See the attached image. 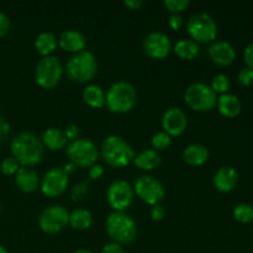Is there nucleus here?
<instances>
[{
  "mask_svg": "<svg viewBox=\"0 0 253 253\" xmlns=\"http://www.w3.org/2000/svg\"><path fill=\"white\" fill-rule=\"evenodd\" d=\"M15 184L20 190L25 193H32L39 188L40 178L39 174L32 168L20 167L15 173Z\"/></svg>",
  "mask_w": 253,
  "mask_h": 253,
  "instance_id": "19",
  "label": "nucleus"
},
{
  "mask_svg": "<svg viewBox=\"0 0 253 253\" xmlns=\"http://www.w3.org/2000/svg\"><path fill=\"white\" fill-rule=\"evenodd\" d=\"M58 44L64 51L77 53L85 48L86 39L83 32H81L79 30L69 29L62 32L58 39Z\"/></svg>",
  "mask_w": 253,
  "mask_h": 253,
  "instance_id": "18",
  "label": "nucleus"
},
{
  "mask_svg": "<svg viewBox=\"0 0 253 253\" xmlns=\"http://www.w3.org/2000/svg\"><path fill=\"white\" fill-rule=\"evenodd\" d=\"M142 47L148 57L160 59L167 57L172 51V41L165 32L151 31L143 39Z\"/></svg>",
  "mask_w": 253,
  "mask_h": 253,
  "instance_id": "14",
  "label": "nucleus"
},
{
  "mask_svg": "<svg viewBox=\"0 0 253 253\" xmlns=\"http://www.w3.org/2000/svg\"><path fill=\"white\" fill-rule=\"evenodd\" d=\"M163 4L172 14H180L183 10L189 7L190 0H165Z\"/></svg>",
  "mask_w": 253,
  "mask_h": 253,
  "instance_id": "32",
  "label": "nucleus"
},
{
  "mask_svg": "<svg viewBox=\"0 0 253 253\" xmlns=\"http://www.w3.org/2000/svg\"><path fill=\"white\" fill-rule=\"evenodd\" d=\"M88 190H89V182L83 180V182L77 183V184L74 185L71 190L72 200H74V202H76V200L81 199V198L83 197L85 193H88Z\"/></svg>",
  "mask_w": 253,
  "mask_h": 253,
  "instance_id": "33",
  "label": "nucleus"
},
{
  "mask_svg": "<svg viewBox=\"0 0 253 253\" xmlns=\"http://www.w3.org/2000/svg\"><path fill=\"white\" fill-rule=\"evenodd\" d=\"M187 29L192 40L197 42H211L217 36V24L214 17L204 11L195 12L189 17Z\"/></svg>",
  "mask_w": 253,
  "mask_h": 253,
  "instance_id": "8",
  "label": "nucleus"
},
{
  "mask_svg": "<svg viewBox=\"0 0 253 253\" xmlns=\"http://www.w3.org/2000/svg\"><path fill=\"white\" fill-rule=\"evenodd\" d=\"M124 4L126 5V6H128L130 9H140L141 6L143 5V1L142 0H125L124 1Z\"/></svg>",
  "mask_w": 253,
  "mask_h": 253,
  "instance_id": "43",
  "label": "nucleus"
},
{
  "mask_svg": "<svg viewBox=\"0 0 253 253\" xmlns=\"http://www.w3.org/2000/svg\"><path fill=\"white\" fill-rule=\"evenodd\" d=\"M104 174V167L99 163H94L89 167V178L90 179H99Z\"/></svg>",
  "mask_w": 253,
  "mask_h": 253,
  "instance_id": "40",
  "label": "nucleus"
},
{
  "mask_svg": "<svg viewBox=\"0 0 253 253\" xmlns=\"http://www.w3.org/2000/svg\"><path fill=\"white\" fill-rule=\"evenodd\" d=\"M76 166H74L73 165V163H72V162H68V163H67V165L66 166H64V167H63V169H64V172H66L67 173V174H71V173H73L74 172V170H76Z\"/></svg>",
  "mask_w": 253,
  "mask_h": 253,
  "instance_id": "44",
  "label": "nucleus"
},
{
  "mask_svg": "<svg viewBox=\"0 0 253 253\" xmlns=\"http://www.w3.org/2000/svg\"><path fill=\"white\" fill-rule=\"evenodd\" d=\"M0 211H1V208H0Z\"/></svg>",
  "mask_w": 253,
  "mask_h": 253,
  "instance_id": "47",
  "label": "nucleus"
},
{
  "mask_svg": "<svg viewBox=\"0 0 253 253\" xmlns=\"http://www.w3.org/2000/svg\"><path fill=\"white\" fill-rule=\"evenodd\" d=\"M10 132V125L1 115H0V143L7 137Z\"/></svg>",
  "mask_w": 253,
  "mask_h": 253,
  "instance_id": "41",
  "label": "nucleus"
},
{
  "mask_svg": "<svg viewBox=\"0 0 253 253\" xmlns=\"http://www.w3.org/2000/svg\"><path fill=\"white\" fill-rule=\"evenodd\" d=\"M163 131L169 136H179L188 126V116L184 111L177 106L167 109L162 116Z\"/></svg>",
  "mask_w": 253,
  "mask_h": 253,
  "instance_id": "15",
  "label": "nucleus"
},
{
  "mask_svg": "<svg viewBox=\"0 0 253 253\" xmlns=\"http://www.w3.org/2000/svg\"><path fill=\"white\" fill-rule=\"evenodd\" d=\"M20 166L21 165L19 163V161H17L15 157H12V156H10V157L4 158V160L1 161L0 169H1V172L4 173V174L11 175V174H15V173L19 170Z\"/></svg>",
  "mask_w": 253,
  "mask_h": 253,
  "instance_id": "31",
  "label": "nucleus"
},
{
  "mask_svg": "<svg viewBox=\"0 0 253 253\" xmlns=\"http://www.w3.org/2000/svg\"><path fill=\"white\" fill-rule=\"evenodd\" d=\"M239 182V173L234 167H220L214 174V185L219 192L229 193L235 189Z\"/></svg>",
  "mask_w": 253,
  "mask_h": 253,
  "instance_id": "17",
  "label": "nucleus"
},
{
  "mask_svg": "<svg viewBox=\"0 0 253 253\" xmlns=\"http://www.w3.org/2000/svg\"><path fill=\"white\" fill-rule=\"evenodd\" d=\"M101 253H127L124 249L123 245H119L116 242H109L101 250Z\"/></svg>",
  "mask_w": 253,
  "mask_h": 253,
  "instance_id": "37",
  "label": "nucleus"
},
{
  "mask_svg": "<svg viewBox=\"0 0 253 253\" xmlns=\"http://www.w3.org/2000/svg\"><path fill=\"white\" fill-rule=\"evenodd\" d=\"M101 155L104 161L114 168H123L130 165L135 158V151L121 136L109 135L101 142Z\"/></svg>",
  "mask_w": 253,
  "mask_h": 253,
  "instance_id": "2",
  "label": "nucleus"
},
{
  "mask_svg": "<svg viewBox=\"0 0 253 253\" xmlns=\"http://www.w3.org/2000/svg\"><path fill=\"white\" fill-rule=\"evenodd\" d=\"M69 184V175L64 172L63 167H52L44 173L41 179V190L47 197H58Z\"/></svg>",
  "mask_w": 253,
  "mask_h": 253,
  "instance_id": "13",
  "label": "nucleus"
},
{
  "mask_svg": "<svg viewBox=\"0 0 253 253\" xmlns=\"http://www.w3.org/2000/svg\"><path fill=\"white\" fill-rule=\"evenodd\" d=\"M64 135H66L67 140H77L79 136V127L76 124H69L66 126V130H64Z\"/></svg>",
  "mask_w": 253,
  "mask_h": 253,
  "instance_id": "39",
  "label": "nucleus"
},
{
  "mask_svg": "<svg viewBox=\"0 0 253 253\" xmlns=\"http://www.w3.org/2000/svg\"><path fill=\"white\" fill-rule=\"evenodd\" d=\"M63 74V66L58 57L44 56L37 62L35 68V79L42 88H54L59 83Z\"/></svg>",
  "mask_w": 253,
  "mask_h": 253,
  "instance_id": "7",
  "label": "nucleus"
},
{
  "mask_svg": "<svg viewBox=\"0 0 253 253\" xmlns=\"http://www.w3.org/2000/svg\"><path fill=\"white\" fill-rule=\"evenodd\" d=\"M209 150L202 143H192L183 151V158L190 166H202L209 160Z\"/></svg>",
  "mask_w": 253,
  "mask_h": 253,
  "instance_id": "22",
  "label": "nucleus"
},
{
  "mask_svg": "<svg viewBox=\"0 0 253 253\" xmlns=\"http://www.w3.org/2000/svg\"><path fill=\"white\" fill-rule=\"evenodd\" d=\"M137 100V91L132 83L118 81L111 84L105 94V105L113 113L124 114L132 110Z\"/></svg>",
  "mask_w": 253,
  "mask_h": 253,
  "instance_id": "4",
  "label": "nucleus"
},
{
  "mask_svg": "<svg viewBox=\"0 0 253 253\" xmlns=\"http://www.w3.org/2000/svg\"><path fill=\"white\" fill-rule=\"evenodd\" d=\"M133 197V187L124 179L114 180L106 190V200L114 211H125L132 204Z\"/></svg>",
  "mask_w": 253,
  "mask_h": 253,
  "instance_id": "10",
  "label": "nucleus"
},
{
  "mask_svg": "<svg viewBox=\"0 0 253 253\" xmlns=\"http://www.w3.org/2000/svg\"><path fill=\"white\" fill-rule=\"evenodd\" d=\"M210 58L219 66H230L236 58L235 47L227 41H215L208 48Z\"/></svg>",
  "mask_w": 253,
  "mask_h": 253,
  "instance_id": "16",
  "label": "nucleus"
},
{
  "mask_svg": "<svg viewBox=\"0 0 253 253\" xmlns=\"http://www.w3.org/2000/svg\"><path fill=\"white\" fill-rule=\"evenodd\" d=\"M244 59H245V63L247 64V67H251V68H253V42L245 48Z\"/></svg>",
  "mask_w": 253,
  "mask_h": 253,
  "instance_id": "42",
  "label": "nucleus"
},
{
  "mask_svg": "<svg viewBox=\"0 0 253 253\" xmlns=\"http://www.w3.org/2000/svg\"><path fill=\"white\" fill-rule=\"evenodd\" d=\"M133 190L137 197L151 207L158 204L165 197V188L157 178L150 174H142L135 180Z\"/></svg>",
  "mask_w": 253,
  "mask_h": 253,
  "instance_id": "12",
  "label": "nucleus"
},
{
  "mask_svg": "<svg viewBox=\"0 0 253 253\" xmlns=\"http://www.w3.org/2000/svg\"><path fill=\"white\" fill-rule=\"evenodd\" d=\"M57 44H58L57 37L52 32L48 31H43L39 34L36 40H35V48L40 54H42V57L49 56L56 49Z\"/></svg>",
  "mask_w": 253,
  "mask_h": 253,
  "instance_id": "24",
  "label": "nucleus"
},
{
  "mask_svg": "<svg viewBox=\"0 0 253 253\" xmlns=\"http://www.w3.org/2000/svg\"><path fill=\"white\" fill-rule=\"evenodd\" d=\"M150 214H151V217H152L153 220H156V221H161V220H163V217L166 216V209L163 205H161L160 203L158 204H155L151 207V210H150Z\"/></svg>",
  "mask_w": 253,
  "mask_h": 253,
  "instance_id": "35",
  "label": "nucleus"
},
{
  "mask_svg": "<svg viewBox=\"0 0 253 253\" xmlns=\"http://www.w3.org/2000/svg\"><path fill=\"white\" fill-rule=\"evenodd\" d=\"M10 30V19L5 12L0 11V39L5 36Z\"/></svg>",
  "mask_w": 253,
  "mask_h": 253,
  "instance_id": "36",
  "label": "nucleus"
},
{
  "mask_svg": "<svg viewBox=\"0 0 253 253\" xmlns=\"http://www.w3.org/2000/svg\"><path fill=\"white\" fill-rule=\"evenodd\" d=\"M230 85H231V82H230L229 77L224 73H219L211 79V85H210V88L215 93L226 94L227 90L230 89Z\"/></svg>",
  "mask_w": 253,
  "mask_h": 253,
  "instance_id": "29",
  "label": "nucleus"
},
{
  "mask_svg": "<svg viewBox=\"0 0 253 253\" xmlns=\"http://www.w3.org/2000/svg\"><path fill=\"white\" fill-rule=\"evenodd\" d=\"M239 82L245 86H250L253 83V68L251 67H245L239 73Z\"/></svg>",
  "mask_w": 253,
  "mask_h": 253,
  "instance_id": "34",
  "label": "nucleus"
},
{
  "mask_svg": "<svg viewBox=\"0 0 253 253\" xmlns=\"http://www.w3.org/2000/svg\"><path fill=\"white\" fill-rule=\"evenodd\" d=\"M10 150L12 157L16 158L20 165L29 167L41 162L44 153V146L41 138L37 137L35 133L24 131L14 136L10 143Z\"/></svg>",
  "mask_w": 253,
  "mask_h": 253,
  "instance_id": "1",
  "label": "nucleus"
},
{
  "mask_svg": "<svg viewBox=\"0 0 253 253\" xmlns=\"http://www.w3.org/2000/svg\"><path fill=\"white\" fill-rule=\"evenodd\" d=\"M0 253H7V250L4 246H1V245H0Z\"/></svg>",
  "mask_w": 253,
  "mask_h": 253,
  "instance_id": "46",
  "label": "nucleus"
},
{
  "mask_svg": "<svg viewBox=\"0 0 253 253\" xmlns=\"http://www.w3.org/2000/svg\"><path fill=\"white\" fill-rule=\"evenodd\" d=\"M170 140L172 138H170V136L167 132L160 131V132H157L153 136L152 140H151V143H152L153 150H156L158 152V151H163L166 148H168V146L170 145Z\"/></svg>",
  "mask_w": 253,
  "mask_h": 253,
  "instance_id": "30",
  "label": "nucleus"
},
{
  "mask_svg": "<svg viewBox=\"0 0 253 253\" xmlns=\"http://www.w3.org/2000/svg\"><path fill=\"white\" fill-rule=\"evenodd\" d=\"M184 100L193 110L208 111L214 108L217 96L210 85L202 82H195L185 89Z\"/></svg>",
  "mask_w": 253,
  "mask_h": 253,
  "instance_id": "9",
  "label": "nucleus"
},
{
  "mask_svg": "<svg viewBox=\"0 0 253 253\" xmlns=\"http://www.w3.org/2000/svg\"><path fill=\"white\" fill-rule=\"evenodd\" d=\"M66 155L76 167H90L99 157V150L89 138H77L67 145Z\"/></svg>",
  "mask_w": 253,
  "mask_h": 253,
  "instance_id": "6",
  "label": "nucleus"
},
{
  "mask_svg": "<svg viewBox=\"0 0 253 253\" xmlns=\"http://www.w3.org/2000/svg\"><path fill=\"white\" fill-rule=\"evenodd\" d=\"M173 51L178 57L183 59H193L200 52V46L197 41L192 39H182L175 42Z\"/></svg>",
  "mask_w": 253,
  "mask_h": 253,
  "instance_id": "26",
  "label": "nucleus"
},
{
  "mask_svg": "<svg viewBox=\"0 0 253 253\" xmlns=\"http://www.w3.org/2000/svg\"><path fill=\"white\" fill-rule=\"evenodd\" d=\"M66 69L69 78L79 83H86L95 77L98 72V61L93 52L83 49L68 59Z\"/></svg>",
  "mask_w": 253,
  "mask_h": 253,
  "instance_id": "5",
  "label": "nucleus"
},
{
  "mask_svg": "<svg viewBox=\"0 0 253 253\" xmlns=\"http://www.w3.org/2000/svg\"><path fill=\"white\" fill-rule=\"evenodd\" d=\"M42 143L43 146H46L47 148L52 151L61 150L67 146V137L64 135V131L59 130L57 127H49L47 130H44L43 135L41 137Z\"/></svg>",
  "mask_w": 253,
  "mask_h": 253,
  "instance_id": "23",
  "label": "nucleus"
},
{
  "mask_svg": "<svg viewBox=\"0 0 253 253\" xmlns=\"http://www.w3.org/2000/svg\"><path fill=\"white\" fill-rule=\"evenodd\" d=\"M234 217L239 222L247 224L253 220V207L250 204H239L234 209Z\"/></svg>",
  "mask_w": 253,
  "mask_h": 253,
  "instance_id": "28",
  "label": "nucleus"
},
{
  "mask_svg": "<svg viewBox=\"0 0 253 253\" xmlns=\"http://www.w3.org/2000/svg\"><path fill=\"white\" fill-rule=\"evenodd\" d=\"M161 155L153 148H145L135 155L132 162L137 168L142 170H152L161 165Z\"/></svg>",
  "mask_w": 253,
  "mask_h": 253,
  "instance_id": "21",
  "label": "nucleus"
},
{
  "mask_svg": "<svg viewBox=\"0 0 253 253\" xmlns=\"http://www.w3.org/2000/svg\"><path fill=\"white\" fill-rule=\"evenodd\" d=\"M69 224V212L62 205H51L42 210L39 225L46 234H57Z\"/></svg>",
  "mask_w": 253,
  "mask_h": 253,
  "instance_id": "11",
  "label": "nucleus"
},
{
  "mask_svg": "<svg viewBox=\"0 0 253 253\" xmlns=\"http://www.w3.org/2000/svg\"><path fill=\"white\" fill-rule=\"evenodd\" d=\"M217 109H219L220 114L225 118H236L240 113H241L242 104L239 96L235 94H221L216 100Z\"/></svg>",
  "mask_w": 253,
  "mask_h": 253,
  "instance_id": "20",
  "label": "nucleus"
},
{
  "mask_svg": "<svg viewBox=\"0 0 253 253\" xmlns=\"http://www.w3.org/2000/svg\"><path fill=\"white\" fill-rule=\"evenodd\" d=\"M73 253H94V252L89 251V250H85V249H81V250H77V251Z\"/></svg>",
  "mask_w": 253,
  "mask_h": 253,
  "instance_id": "45",
  "label": "nucleus"
},
{
  "mask_svg": "<svg viewBox=\"0 0 253 253\" xmlns=\"http://www.w3.org/2000/svg\"><path fill=\"white\" fill-rule=\"evenodd\" d=\"M183 22H184V20L180 14H170L168 17V25L173 30H179L183 26Z\"/></svg>",
  "mask_w": 253,
  "mask_h": 253,
  "instance_id": "38",
  "label": "nucleus"
},
{
  "mask_svg": "<svg viewBox=\"0 0 253 253\" xmlns=\"http://www.w3.org/2000/svg\"><path fill=\"white\" fill-rule=\"evenodd\" d=\"M106 232L119 245L131 244L137 236V225L126 211H113L106 217Z\"/></svg>",
  "mask_w": 253,
  "mask_h": 253,
  "instance_id": "3",
  "label": "nucleus"
},
{
  "mask_svg": "<svg viewBox=\"0 0 253 253\" xmlns=\"http://www.w3.org/2000/svg\"><path fill=\"white\" fill-rule=\"evenodd\" d=\"M93 222V216L86 209H76L69 212V224L77 230H86Z\"/></svg>",
  "mask_w": 253,
  "mask_h": 253,
  "instance_id": "27",
  "label": "nucleus"
},
{
  "mask_svg": "<svg viewBox=\"0 0 253 253\" xmlns=\"http://www.w3.org/2000/svg\"><path fill=\"white\" fill-rule=\"evenodd\" d=\"M83 100L91 108L105 105V91L98 84H88L83 90Z\"/></svg>",
  "mask_w": 253,
  "mask_h": 253,
  "instance_id": "25",
  "label": "nucleus"
}]
</instances>
